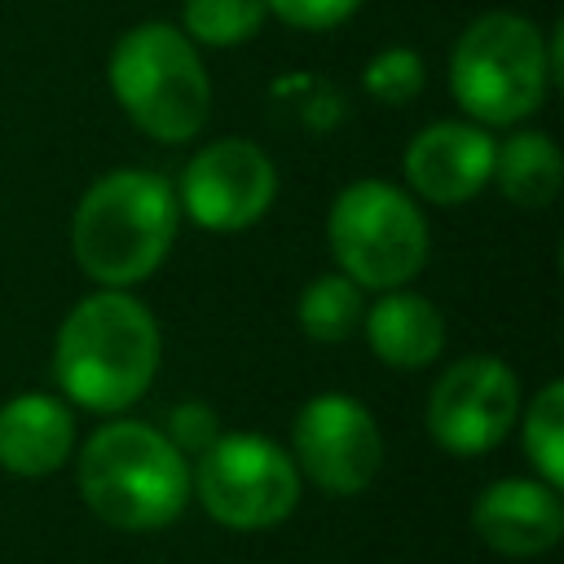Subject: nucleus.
<instances>
[{"mask_svg": "<svg viewBox=\"0 0 564 564\" xmlns=\"http://www.w3.org/2000/svg\"><path fill=\"white\" fill-rule=\"evenodd\" d=\"M159 352L163 339L154 313L132 291L101 286L62 317L53 339V379L75 405L119 414L154 383Z\"/></svg>", "mask_w": 564, "mask_h": 564, "instance_id": "1", "label": "nucleus"}, {"mask_svg": "<svg viewBox=\"0 0 564 564\" xmlns=\"http://www.w3.org/2000/svg\"><path fill=\"white\" fill-rule=\"evenodd\" d=\"M176 220V189L159 172L115 167L84 189L70 216V256L97 286L128 291L167 260Z\"/></svg>", "mask_w": 564, "mask_h": 564, "instance_id": "2", "label": "nucleus"}, {"mask_svg": "<svg viewBox=\"0 0 564 564\" xmlns=\"http://www.w3.org/2000/svg\"><path fill=\"white\" fill-rule=\"evenodd\" d=\"M79 494L97 520L123 533L172 524L189 502L185 454L150 423L115 419L79 449Z\"/></svg>", "mask_w": 564, "mask_h": 564, "instance_id": "3", "label": "nucleus"}, {"mask_svg": "<svg viewBox=\"0 0 564 564\" xmlns=\"http://www.w3.org/2000/svg\"><path fill=\"white\" fill-rule=\"evenodd\" d=\"M110 93L145 137L194 141L212 115V79L198 44L172 22H137L110 48Z\"/></svg>", "mask_w": 564, "mask_h": 564, "instance_id": "4", "label": "nucleus"}, {"mask_svg": "<svg viewBox=\"0 0 564 564\" xmlns=\"http://www.w3.org/2000/svg\"><path fill=\"white\" fill-rule=\"evenodd\" d=\"M555 84L546 35L524 13H480L449 53V93L480 128L529 119Z\"/></svg>", "mask_w": 564, "mask_h": 564, "instance_id": "5", "label": "nucleus"}, {"mask_svg": "<svg viewBox=\"0 0 564 564\" xmlns=\"http://www.w3.org/2000/svg\"><path fill=\"white\" fill-rule=\"evenodd\" d=\"M326 238L339 273L361 291H397L427 264V220L419 203L379 176H361L335 194Z\"/></svg>", "mask_w": 564, "mask_h": 564, "instance_id": "6", "label": "nucleus"}, {"mask_svg": "<svg viewBox=\"0 0 564 564\" xmlns=\"http://www.w3.org/2000/svg\"><path fill=\"white\" fill-rule=\"evenodd\" d=\"M189 494L225 529H273L300 502L291 454L260 432L216 436L189 467Z\"/></svg>", "mask_w": 564, "mask_h": 564, "instance_id": "7", "label": "nucleus"}, {"mask_svg": "<svg viewBox=\"0 0 564 564\" xmlns=\"http://www.w3.org/2000/svg\"><path fill=\"white\" fill-rule=\"evenodd\" d=\"M291 445H295V458H291L295 471L335 498L361 494L383 463V436L375 414L344 392L308 397L295 414Z\"/></svg>", "mask_w": 564, "mask_h": 564, "instance_id": "8", "label": "nucleus"}, {"mask_svg": "<svg viewBox=\"0 0 564 564\" xmlns=\"http://www.w3.org/2000/svg\"><path fill=\"white\" fill-rule=\"evenodd\" d=\"M278 194L273 159L247 137L207 141L181 172V212L212 234H238L256 225Z\"/></svg>", "mask_w": 564, "mask_h": 564, "instance_id": "9", "label": "nucleus"}, {"mask_svg": "<svg viewBox=\"0 0 564 564\" xmlns=\"http://www.w3.org/2000/svg\"><path fill=\"white\" fill-rule=\"evenodd\" d=\"M520 414V383L498 357H463L454 361L427 397V432L445 454L476 458L489 454Z\"/></svg>", "mask_w": 564, "mask_h": 564, "instance_id": "10", "label": "nucleus"}, {"mask_svg": "<svg viewBox=\"0 0 564 564\" xmlns=\"http://www.w3.org/2000/svg\"><path fill=\"white\" fill-rule=\"evenodd\" d=\"M405 181L419 198L436 207H454L476 198L494 172V137L480 123L436 119L419 128L405 145Z\"/></svg>", "mask_w": 564, "mask_h": 564, "instance_id": "11", "label": "nucleus"}, {"mask_svg": "<svg viewBox=\"0 0 564 564\" xmlns=\"http://www.w3.org/2000/svg\"><path fill=\"white\" fill-rule=\"evenodd\" d=\"M471 529L489 551L529 560L560 542L564 507H560L555 485L511 476V480H494L480 489V498L471 507Z\"/></svg>", "mask_w": 564, "mask_h": 564, "instance_id": "12", "label": "nucleus"}, {"mask_svg": "<svg viewBox=\"0 0 564 564\" xmlns=\"http://www.w3.org/2000/svg\"><path fill=\"white\" fill-rule=\"evenodd\" d=\"M75 449V414L48 392H18L0 405V467L35 480L53 476Z\"/></svg>", "mask_w": 564, "mask_h": 564, "instance_id": "13", "label": "nucleus"}, {"mask_svg": "<svg viewBox=\"0 0 564 564\" xmlns=\"http://www.w3.org/2000/svg\"><path fill=\"white\" fill-rule=\"evenodd\" d=\"M366 339H370V352L383 361V366H397V370H419L427 361L441 357L445 348V317L441 308L427 300V295H414V291H383L366 317Z\"/></svg>", "mask_w": 564, "mask_h": 564, "instance_id": "14", "label": "nucleus"}, {"mask_svg": "<svg viewBox=\"0 0 564 564\" xmlns=\"http://www.w3.org/2000/svg\"><path fill=\"white\" fill-rule=\"evenodd\" d=\"M489 181L502 189L507 203L524 207V212H542L555 203L560 185H564V159L560 145L529 128V132H511L502 145H494V172Z\"/></svg>", "mask_w": 564, "mask_h": 564, "instance_id": "15", "label": "nucleus"}, {"mask_svg": "<svg viewBox=\"0 0 564 564\" xmlns=\"http://www.w3.org/2000/svg\"><path fill=\"white\" fill-rule=\"evenodd\" d=\"M295 317H300V330L308 339H317V344H344V339H352L361 330V317H366L361 286L348 282L344 273H322V278H313L300 291Z\"/></svg>", "mask_w": 564, "mask_h": 564, "instance_id": "16", "label": "nucleus"}, {"mask_svg": "<svg viewBox=\"0 0 564 564\" xmlns=\"http://www.w3.org/2000/svg\"><path fill=\"white\" fill-rule=\"evenodd\" d=\"M264 18V0H185L181 31L207 48H238L260 35Z\"/></svg>", "mask_w": 564, "mask_h": 564, "instance_id": "17", "label": "nucleus"}, {"mask_svg": "<svg viewBox=\"0 0 564 564\" xmlns=\"http://www.w3.org/2000/svg\"><path fill=\"white\" fill-rule=\"evenodd\" d=\"M524 454L546 485H564V383L551 379L524 414Z\"/></svg>", "mask_w": 564, "mask_h": 564, "instance_id": "18", "label": "nucleus"}, {"mask_svg": "<svg viewBox=\"0 0 564 564\" xmlns=\"http://www.w3.org/2000/svg\"><path fill=\"white\" fill-rule=\"evenodd\" d=\"M423 57L414 48H379L366 70H361V84L366 93L379 101V106H410L419 93H423Z\"/></svg>", "mask_w": 564, "mask_h": 564, "instance_id": "19", "label": "nucleus"}, {"mask_svg": "<svg viewBox=\"0 0 564 564\" xmlns=\"http://www.w3.org/2000/svg\"><path fill=\"white\" fill-rule=\"evenodd\" d=\"M264 9L273 18H282L286 26H300V31H330L339 22H348L361 0H264Z\"/></svg>", "mask_w": 564, "mask_h": 564, "instance_id": "20", "label": "nucleus"}, {"mask_svg": "<svg viewBox=\"0 0 564 564\" xmlns=\"http://www.w3.org/2000/svg\"><path fill=\"white\" fill-rule=\"evenodd\" d=\"M181 454H203L216 436H220V427H216V414H212V405H203V401H181L172 414H167V432H163Z\"/></svg>", "mask_w": 564, "mask_h": 564, "instance_id": "21", "label": "nucleus"}]
</instances>
